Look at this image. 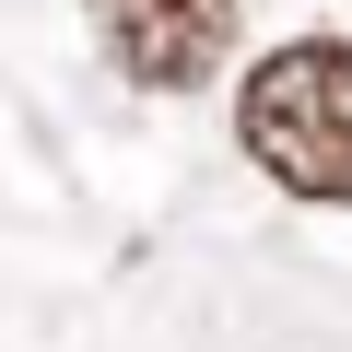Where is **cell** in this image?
Masks as SVG:
<instances>
[{
    "instance_id": "7a4b0ae2",
    "label": "cell",
    "mask_w": 352,
    "mask_h": 352,
    "mask_svg": "<svg viewBox=\"0 0 352 352\" xmlns=\"http://www.w3.org/2000/svg\"><path fill=\"white\" fill-rule=\"evenodd\" d=\"M82 24L118 82L141 94H200L235 59V0H82Z\"/></svg>"
},
{
    "instance_id": "6da1fadb",
    "label": "cell",
    "mask_w": 352,
    "mask_h": 352,
    "mask_svg": "<svg viewBox=\"0 0 352 352\" xmlns=\"http://www.w3.org/2000/svg\"><path fill=\"white\" fill-rule=\"evenodd\" d=\"M235 141L282 200L352 212V36H294V47L247 59Z\"/></svg>"
}]
</instances>
